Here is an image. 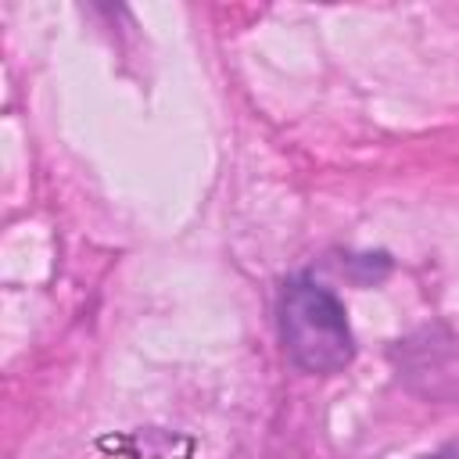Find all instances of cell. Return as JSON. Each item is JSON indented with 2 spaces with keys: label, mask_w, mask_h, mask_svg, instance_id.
Segmentation results:
<instances>
[{
  "label": "cell",
  "mask_w": 459,
  "mask_h": 459,
  "mask_svg": "<svg viewBox=\"0 0 459 459\" xmlns=\"http://www.w3.org/2000/svg\"><path fill=\"white\" fill-rule=\"evenodd\" d=\"M280 341L287 359L312 377H333L355 359V333L348 326V312L341 298L308 280L290 276L276 301Z\"/></svg>",
  "instance_id": "1"
},
{
  "label": "cell",
  "mask_w": 459,
  "mask_h": 459,
  "mask_svg": "<svg viewBox=\"0 0 459 459\" xmlns=\"http://www.w3.org/2000/svg\"><path fill=\"white\" fill-rule=\"evenodd\" d=\"M423 459H459V445H448V448H437V452H430V455H423Z\"/></svg>",
  "instance_id": "3"
},
{
  "label": "cell",
  "mask_w": 459,
  "mask_h": 459,
  "mask_svg": "<svg viewBox=\"0 0 459 459\" xmlns=\"http://www.w3.org/2000/svg\"><path fill=\"white\" fill-rule=\"evenodd\" d=\"M402 377L405 380H423L420 391L430 398L459 394V344L455 341H437L434 333H423L402 344Z\"/></svg>",
  "instance_id": "2"
}]
</instances>
